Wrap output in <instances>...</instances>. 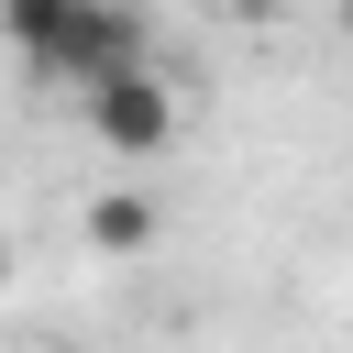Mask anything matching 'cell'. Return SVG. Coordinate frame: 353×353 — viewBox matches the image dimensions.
<instances>
[{
	"label": "cell",
	"mask_w": 353,
	"mask_h": 353,
	"mask_svg": "<svg viewBox=\"0 0 353 353\" xmlns=\"http://www.w3.org/2000/svg\"><path fill=\"white\" fill-rule=\"evenodd\" d=\"M0 33H11L22 66L55 77V88H99V77L143 66V22H132L121 0H0Z\"/></svg>",
	"instance_id": "cell-1"
},
{
	"label": "cell",
	"mask_w": 353,
	"mask_h": 353,
	"mask_svg": "<svg viewBox=\"0 0 353 353\" xmlns=\"http://www.w3.org/2000/svg\"><path fill=\"white\" fill-rule=\"evenodd\" d=\"M77 110H88V143H99V154H121V165H143V154H165V143H176V88H165L154 66H121V77L77 88Z\"/></svg>",
	"instance_id": "cell-2"
},
{
	"label": "cell",
	"mask_w": 353,
	"mask_h": 353,
	"mask_svg": "<svg viewBox=\"0 0 353 353\" xmlns=\"http://www.w3.org/2000/svg\"><path fill=\"white\" fill-rule=\"evenodd\" d=\"M154 232H165V221H154V199H143V188H99V199H88V254L132 265Z\"/></svg>",
	"instance_id": "cell-3"
},
{
	"label": "cell",
	"mask_w": 353,
	"mask_h": 353,
	"mask_svg": "<svg viewBox=\"0 0 353 353\" xmlns=\"http://www.w3.org/2000/svg\"><path fill=\"white\" fill-rule=\"evenodd\" d=\"M0 287H11V243H0Z\"/></svg>",
	"instance_id": "cell-4"
},
{
	"label": "cell",
	"mask_w": 353,
	"mask_h": 353,
	"mask_svg": "<svg viewBox=\"0 0 353 353\" xmlns=\"http://www.w3.org/2000/svg\"><path fill=\"white\" fill-rule=\"evenodd\" d=\"M331 11H342V33H353V0H331Z\"/></svg>",
	"instance_id": "cell-5"
}]
</instances>
